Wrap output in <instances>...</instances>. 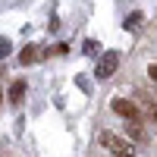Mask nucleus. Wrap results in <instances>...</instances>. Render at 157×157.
<instances>
[{
  "label": "nucleus",
  "instance_id": "f257e3e1",
  "mask_svg": "<svg viewBox=\"0 0 157 157\" xmlns=\"http://www.w3.org/2000/svg\"><path fill=\"white\" fill-rule=\"evenodd\" d=\"M101 141H104V148L113 151L116 157H132V145H129L126 138H120V135H113V132H101Z\"/></svg>",
  "mask_w": 157,
  "mask_h": 157
},
{
  "label": "nucleus",
  "instance_id": "f03ea898",
  "mask_svg": "<svg viewBox=\"0 0 157 157\" xmlns=\"http://www.w3.org/2000/svg\"><path fill=\"white\" fill-rule=\"evenodd\" d=\"M110 107H113V113H120V116H126L129 123H138V120H141V113H138V107H135L132 101H126V98H113V104H110Z\"/></svg>",
  "mask_w": 157,
  "mask_h": 157
},
{
  "label": "nucleus",
  "instance_id": "7ed1b4c3",
  "mask_svg": "<svg viewBox=\"0 0 157 157\" xmlns=\"http://www.w3.org/2000/svg\"><path fill=\"white\" fill-rule=\"evenodd\" d=\"M116 66H120V50H107V54L98 60V69H94V72H98L101 78H107V75L116 72Z\"/></svg>",
  "mask_w": 157,
  "mask_h": 157
},
{
  "label": "nucleus",
  "instance_id": "20e7f679",
  "mask_svg": "<svg viewBox=\"0 0 157 157\" xmlns=\"http://www.w3.org/2000/svg\"><path fill=\"white\" fill-rule=\"evenodd\" d=\"M22 98H25V78H16V82L10 85V101L13 104H22Z\"/></svg>",
  "mask_w": 157,
  "mask_h": 157
},
{
  "label": "nucleus",
  "instance_id": "39448f33",
  "mask_svg": "<svg viewBox=\"0 0 157 157\" xmlns=\"http://www.w3.org/2000/svg\"><path fill=\"white\" fill-rule=\"evenodd\" d=\"M35 60H38V47H25L22 54H19V63H22V66H25V63H35Z\"/></svg>",
  "mask_w": 157,
  "mask_h": 157
},
{
  "label": "nucleus",
  "instance_id": "423d86ee",
  "mask_svg": "<svg viewBox=\"0 0 157 157\" xmlns=\"http://www.w3.org/2000/svg\"><path fill=\"white\" fill-rule=\"evenodd\" d=\"M138 22H141V13H132V16H129V19H126V29H135V25H138Z\"/></svg>",
  "mask_w": 157,
  "mask_h": 157
},
{
  "label": "nucleus",
  "instance_id": "0eeeda50",
  "mask_svg": "<svg viewBox=\"0 0 157 157\" xmlns=\"http://www.w3.org/2000/svg\"><path fill=\"white\" fill-rule=\"evenodd\" d=\"M3 57H10V41L0 38V60H3Z\"/></svg>",
  "mask_w": 157,
  "mask_h": 157
},
{
  "label": "nucleus",
  "instance_id": "6e6552de",
  "mask_svg": "<svg viewBox=\"0 0 157 157\" xmlns=\"http://www.w3.org/2000/svg\"><path fill=\"white\" fill-rule=\"evenodd\" d=\"M148 72H151V78H154V82H157V66H151Z\"/></svg>",
  "mask_w": 157,
  "mask_h": 157
},
{
  "label": "nucleus",
  "instance_id": "1a4fd4ad",
  "mask_svg": "<svg viewBox=\"0 0 157 157\" xmlns=\"http://www.w3.org/2000/svg\"><path fill=\"white\" fill-rule=\"evenodd\" d=\"M154 120H157V116H154Z\"/></svg>",
  "mask_w": 157,
  "mask_h": 157
}]
</instances>
